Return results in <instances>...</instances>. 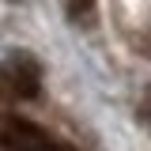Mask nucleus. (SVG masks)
Returning <instances> with one entry per match:
<instances>
[{
	"instance_id": "1",
	"label": "nucleus",
	"mask_w": 151,
	"mask_h": 151,
	"mask_svg": "<svg viewBox=\"0 0 151 151\" xmlns=\"http://www.w3.org/2000/svg\"><path fill=\"white\" fill-rule=\"evenodd\" d=\"M4 76H8V87L15 98H34L42 87V64L30 53H12L4 60Z\"/></svg>"
},
{
	"instance_id": "2",
	"label": "nucleus",
	"mask_w": 151,
	"mask_h": 151,
	"mask_svg": "<svg viewBox=\"0 0 151 151\" xmlns=\"http://www.w3.org/2000/svg\"><path fill=\"white\" fill-rule=\"evenodd\" d=\"M64 8H68V19L72 23H87L94 12V0H64Z\"/></svg>"
},
{
	"instance_id": "3",
	"label": "nucleus",
	"mask_w": 151,
	"mask_h": 151,
	"mask_svg": "<svg viewBox=\"0 0 151 151\" xmlns=\"http://www.w3.org/2000/svg\"><path fill=\"white\" fill-rule=\"evenodd\" d=\"M140 121H144V129H151V87L144 91V98H140Z\"/></svg>"
}]
</instances>
